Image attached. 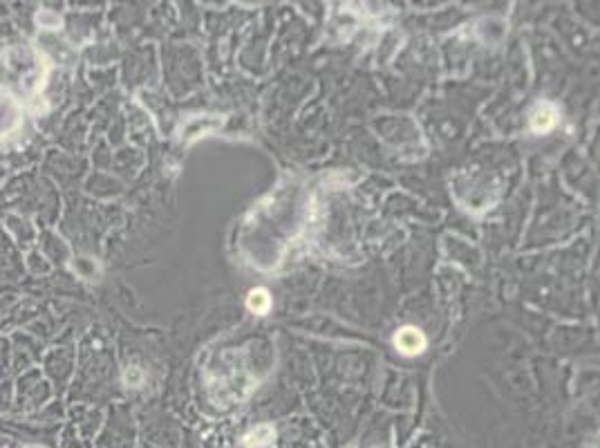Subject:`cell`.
<instances>
[{"instance_id": "1", "label": "cell", "mask_w": 600, "mask_h": 448, "mask_svg": "<svg viewBox=\"0 0 600 448\" xmlns=\"http://www.w3.org/2000/svg\"><path fill=\"white\" fill-rule=\"evenodd\" d=\"M426 336L419 327L406 325L394 334V347L401 352L403 356H417L426 349Z\"/></svg>"}, {"instance_id": "2", "label": "cell", "mask_w": 600, "mask_h": 448, "mask_svg": "<svg viewBox=\"0 0 600 448\" xmlns=\"http://www.w3.org/2000/svg\"><path fill=\"white\" fill-rule=\"evenodd\" d=\"M555 124H558V108L553 103H540L531 115L533 133H549Z\"/></svg>"}, {"instance_id": "3", "label": "cell", "mask_w": 600, "mask_h": 448, "mask_svg": "<svg viewBox=\"0 0 600 448\" xmlns=\"http://www.w3.org/2000/svg\"><path fill=\"white\" fill-rule=\"evenodd\" d=\"M247 308H249L253 314H258V316L269 314V310H271V296H269V291H266L264 287L251 289L249 296H247Z\"/></svg>"}, {"instance_id": "4", "label": "cell", "mask_w": 600, "mask_h": 448, "mask_svg": "<svg viewBox=\"0 0 600 448\" xmlns=\"http://www.w3.org/2000/svg\"><path fill=\"white\" fill-rule=\"evenodd\" d=\"M247 448H273V428L271 426H258L244 437Z\"/></svg>"}]
</instances>
